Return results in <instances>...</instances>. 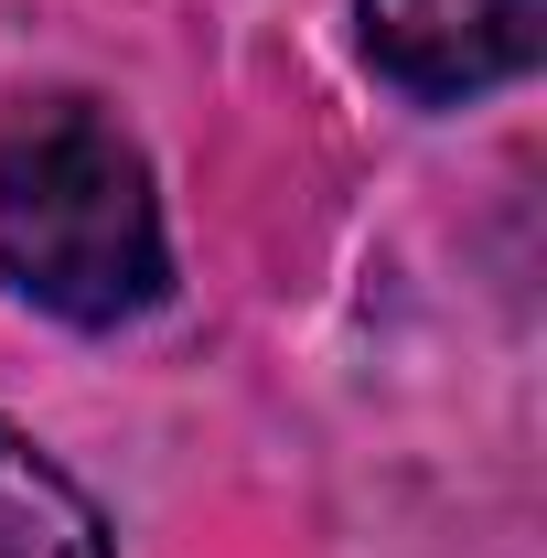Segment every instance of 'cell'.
I'll use <instances>...</instances> for the list:
<instances>
[{"label": "cell", "instance_id": "1", "mask_svg": "<svg viewBox=\"0 0 547 558\" xmlns=\"http://www.w3.org/2000/svg\"><path fill=\"white\" fill-rule=\"evenodd\" d=\"M0 279L75 333L161 312L172 236L139 150L97 97H44L0 130Z\"/></svg>", "mask_w": 547, "mask_h": 558}, {"label": "cell", "instance_id": "2", "mask_svg": "<svg viewBox=\"0 0 547 558\" xmlns=\"http://www.w3.org/2000/svg\"><path fill=\"white\" fill-rule=\"evenodd\" d=\"M365 65L418 108H473L494 86L537 75L547 0H354Z\"/></svg>", "mask_w": 547, "mask_h": 558}, {"label": "cell", "instance_id": "3", "mask_svg": "<svg viewBox=\"0 0 547 558\" xmlns=\"http://www.w3.org/2000/svg\"><path fill=\"white\" fill-rule=\"evenodd\" d=\"M0 558H119L86 484L44 440H22L11 418H0Z\"/></svg>", "mask_w": 547, "mask_h": 558}]
</instances>
